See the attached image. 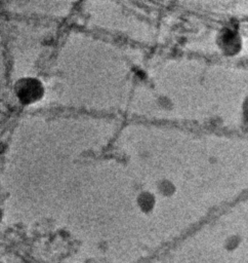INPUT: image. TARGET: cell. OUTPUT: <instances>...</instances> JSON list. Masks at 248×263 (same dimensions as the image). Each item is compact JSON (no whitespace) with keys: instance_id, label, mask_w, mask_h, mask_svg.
Segmentation results:
<instances>
[{"instance_id":"cell-1","label":"cell","mask_w":248,"mask_h":263,"mask_svg":"<svg viewBox=\"0 0 248 263\" xmlns=\"http://www.w3.org/2000/svg\"><path fill=\"white\" fill-rule=\"evenodd\" d=\"M17 96L25 103H30L37 100L38 97H40L42 93L41 85H38V81L33 79H26L20 81L17 85Z\"/></svg>"}]
</instances>
